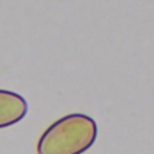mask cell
Wrapping results in <instances>:
<instances>
[{
    "label": "cell",
    "mask_w": 154,
    "mask_h": 154,
    "mask_svg": "<svg viewBox=\"0 0 154 154\" xmlns=\"http://www.w3.org/2000/svg\"><path fill=\"white\" fill-rule=\"evenodd\" d=\"M97 136L96 122L83 113L66 114L52 123L40 136L37 154H82Z\"/></svg>",
    "instance_id": "6da1fadb"
},
{
    "label": "cell",
    "mask_w": 154,
    "mask_h": 154,
    "mask_svg": "<svg viewBox=\"0 0 154 154\" xmlns=\"http://www.w3.org/2000/svg\"><path fill=\"white\" fill-rule=\"evenodd\" d=\"M28 112L26 100L11 90L0 89V129L20 122Z\"/></svg>",
    "instance_id": "7a4b0ae2"
}]
</instances>
